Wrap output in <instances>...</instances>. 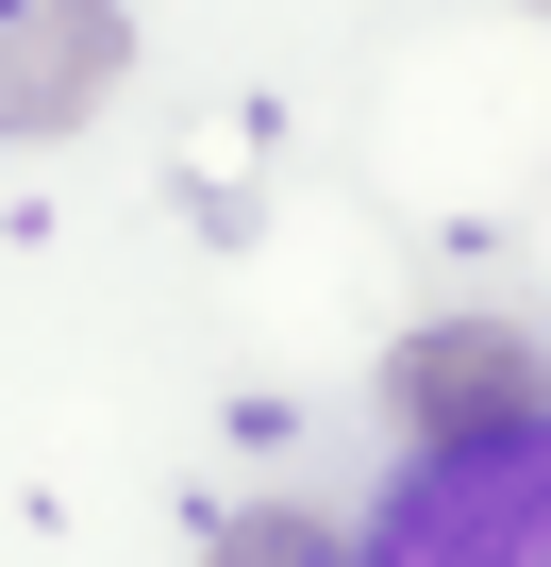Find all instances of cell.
<instances>
[{
    "mask_svg": "<svg viewBox=\"0 0 551 567\" xmlns=\"http://www.w3.org/2000/svg\"><path fill=\"white\" fill-rule=\"evenodd\" d=\"M118 84H134V18L118 0H0V134L18 151L84 134Z\"/></svg>",
    "mask_w": 551,
    "mask_h": 567,
    "instance_id": "3957f363",
    "label": "cell"
},
{
    "mask_svg": "<svg viewBox=\"0 0 551 567\" xmlns=\"http://www.w3.org/2000/svg\"><path fill=\"white\" fill-rule=\"evenodd\" d=\"M201 567H351V550H335V517H318V501H234Z\"/></svg>",
    "mask_w": 551,
    "mask_h": 567,
    "instance_id": "277c9868",
    "label": "cell"
},
{
    "mask_svg": "<svg viewBox=\"0 0 551 567\" xmlns=\"http://www.w3.org/2000/svg\"><path fill=\"white\" fill-rule=\"evenodd\" d=\"M351 567H551V417L401 451V484L368 501Z\"/></svg>",
    "mask_w": 551,
    "mask_h": 567,
    "instance_id": "6da1fadb",
    "label": "cell"
},
{
    "mask_svg": "<svg viewBox=\"0 0 551 567\" xmlns=\"http://www.w3.org/2000/svg\"><path fill=\"white\" fill-rule=\"evenodd\" d=\"M534 18H551V0H534Z\"/></svg>",
    "mask_w": 551,
    "mask_h": 567,
    "instance_id": "5b68a950",
    "label": "cell"
},
{
    "mask_svg": "<svg viewBox=\"0 0 551 567\" xmlns=\"http://www.w3.org/2000/svg\"><path fill=\"white\" fill-rule=\"evenodd\" d=\"M385 401H401V451H451V434H518L551 417V351L518 318H418L385 351Z\"/></svg>",
    "mask_w": 551,
    "mask_h": 567,
    "instance_id": "7a4b0ae2",
    "label": "cell"
}]
</instances>
